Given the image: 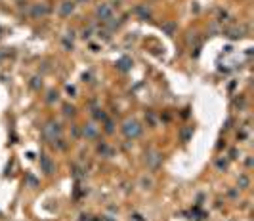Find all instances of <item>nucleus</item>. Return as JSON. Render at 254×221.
Here are the masks:
<instances>
[{
  "label": "nucleus",
  "instance_id": "f257e3e1",
  "mask_svg": "<svg viewBox=\"0 0 254 221\" xmlns=\"http://www.w3.org/2000/svg\"><path fill=\"white\" fill-rule=\"evenodd\" d=\"M124 134H126L128 137H136V136L140 134V128H138V124H136V122H132V120H128V122H126V126H124Z\"/></svg>",
  "mask_w": 254,
  "mask_h": 221
}]
</instances>
